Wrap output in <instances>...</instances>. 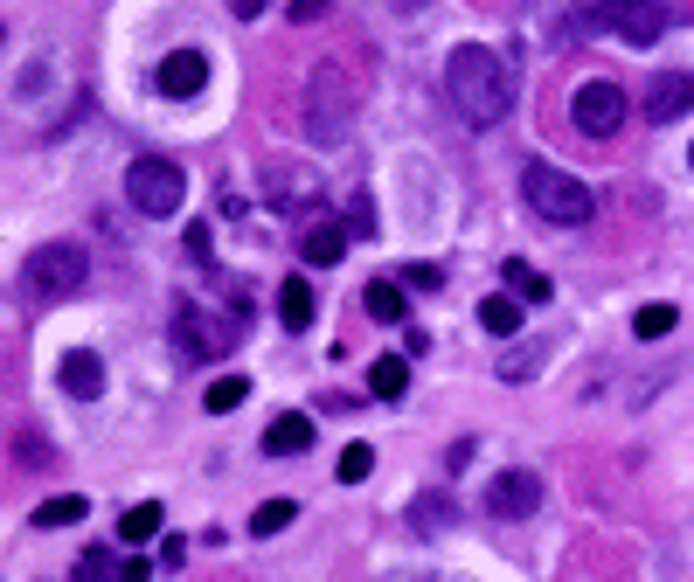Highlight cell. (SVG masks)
<instances>
[{
    "instance_id": "obj_1",
    "label": "cell",
    "mask_w": 694,
    "mask_h": 582,
    "mask_svg": "<svg viewBox=\"0 0 694 582\" xmlns=\"http://www.w3.org/2000/svg\"><path fill=\"white\" fill-rule=\"evenodd\" d=\"M445 91H452L466 125H500L514 112V76L494 49H479V42H458L445 56Z\"/></svg>"
},
{
    "instance_id": "obj_2",
    "label": "cell",
    "mask_w": 694,
    "mask_h": 582,
    "mask_svg": "<svg viewBox=\"0 0 694 582\" xmlns=\"http://www.w3.org/2000/svg\"><path fill=\"white\" fill-rule=\"evenodd\" d=\"M354 104H362V84L341 56H320L305 70V139L313 146H341L354 125Z\"/></svg>"
},
{
    "instance_id": "obj_3",
    "label": "cell",
    "mask_w": 694,
    "mask_h": 582,
    "mask_svg": "<svg viewBox=\"0 0 694 582\" xmlns=\"http://www.w3.org/2000/svg\"><path fill=\"white\" fill-rule=\"evenodd\" d=\"M521 195H528L535 216L556 222V229H583L590 208H598V195H590L577 174H562V167H549V160H535V167L521 174Z\"/></svg>"
},
{
    "instance_id": "obj_4",
    "label": "cell",
    "mask_w": 694,
    "mask_h": 582,
    "mask_svg": "<svg viewBox=\"0 0 694 582\" xmlns=\"http://www.w3.org/2000/svg\"><path fill=\"white\" fill-rule=\"evenodd\" d=\"M84 278H91V257H84V243H70V236H56V243H35L29 263H21V284H29L35 299H70Z\"/></svg>"
},
{
    "instance_id": "obj_5",
    "label": "cell",
    "mask_w": 694,
    "mask_h": 582,
    "mask_svg": "<svg viewBox=\"0 0 694 582\" xmlns=\"http://www.w3.org/2000/svg\"><path fill=\"white\" fill-rule=\"evenodd\" d=\"M125 201L139 208V216H182V201H188V174L160 160V153H139L133 167H125Z\"/></svg>"
},
{
    "instance_id": "obj_6",
    "label": "cell",
    "mask_w": 694,
    "mask_h": 582,
    "mask_svg": "<svg viewBox=\"0 0 694 582\" xmlns=\"http://www.w3.org/2000/svg\"><path fill=\"white\" fill-rule=\"evenodd\" d=\"M577 29H604V35H625L632 49H646L666 35V8L660 0H590L577 14Z\"/></svg>"
},
{
    "instance_id": "obj_7",
    "label": "cell",
    "mask_w": 694,
    "mask_h": 582,
    "mask_svg": "<svg viewBox=\"0 0 694 582\" xmlns=\"http://www.w3.org/2000/svg\"><path fill=\"white\" fill-rule=\"evenodd\" d=\"M229 340H237V326L229 320H209L201 305H174V354H182V367H201V361H222Z\"/></svg>"
},
{
    "instance_id": "obj_8",
    "label": "cell",
    "mask_w": 694,
    "mask_h": 582,
    "mask_svg": "<svg viewBox=\"0 0 694 582\" xmlns=\"http://www.w3.org/2000/svg\"><path fill=\"white\" fill-rule=\"evenodd\" d=\"M570 118L583 125V139H611V132L625 125V91L604 84V76H590V84L577 91V104H570Z\"/></svg>"
},
{
    "instance_id": "obj_9",
    "label": "cell",
    "mask_w": 694,
    "mask_h": 582,
    "mask_svg": "<svg viewBox=\"0 0 694 582\" xmlns=\"http://www.w3.org/2000/svg\"><path fill=\"white\" fill-rule=\"evenodd\" d=\"M535 507H542V479H535V471H500L494 486H486V513L494 520H528Z\"/></svg>"
},
{
    "instance_id": "obj_10",
    "label": "cell",
    "mask_w": 694,
    "mask_h": 582,
    "mask_svg": "<svg viewBox=\"0 0 694 582\" xmlns=\"http://www.w3.org/2000/svg\"><path fill=\"white\" fill-rule=\"evenodd\" d=\"M694 112V70H660L653 84H646V118L653 125H674Z\"/></svg>"
},
{
    "instance_id": "obj_11",
    "label": "cell",
    "mask_w": 694,
    "mask_h": 582,
    "mask_svg": "<svg viewBox=\"0 0 694 582\" xmlns=\"http://www.w3.org/2000/svg\"><path fill=\"white\" fill-rule=\"evenodd\" d=\"M201 84H209L201 49H174V56H160V70H153V91H160V97H195Z\"/></svg>"
},
{
    "instance_id": "obj_12",
    "label": "cell",
    "mask_w": 694,
    "mask_h": 582,
    "mask_svg": "<svg viewBox=\"0 0 694 582\" xmlns=\"http://www.w3.org/2000/svg\"><path fill=\"white\" fill-rule=\"evenodd\" d=\"M56 382H63L70 403H97V395H105V361H97L91 347H70L63 367H56Z\"/></svg>"
},
{
    "instance_id": "obj_13",
    "label": "cell",
    "mask_w": 694,
    "mask_h": 582,
    "mask_svg": "<svg viewBox=\"0 0 694 582\" xmlns=\"http://www.w3.org/2000/svg\"><path fill=\"white\" fill-rule=\"evenodd\" d=\"M299 451H313V416H299V409L271 416L265 423V458H299Z\"/></svg>"
},
{
    "instance_id": "obj_14",
    "label": "cell",
    "mask_w": 694,
    "mask_h": 582,
    "mask_svg": "<svg viewBox=\"0 0 694 582\" xmlns=\"http://www.w3.org/2000/svg\"><path fill=\"white\" fill-rule=\"evenodd\" d=\"M348 236H354L348 222H313V229L299 236V257L313 263V271H327V263H341V257H348Z\"/></svg>"
},
{
    "instance_id": "obj_15",
    "label": "cell",
    "mask_w": 694,
    "mask_h": 582,
    "mask_svg": "<svg viewBox=\"0 0 694 582\" xmlns=\"http://www.w3.org/2000/svg\"><path fill=\"white\" fill-rule=\"evenodd\" d=\"M362 305H369V320H382V326H403V312H410V284H403V278H369Z\"/></svg>"
},
{
    "instance_id": "obj_16",
    "label": "cell",
    "mask_w": 694,
    "mask_h": 582,
    "mask_svg": "<svg viewBox=\"0 0 694 582\" xmlns=\"http://www.w3.org/2000/svg\"><path fill=\"white\" fill-rule=\"evenodd\" d=\"M403 388H410V361L403 354H382L369 367V395H375V403H403Z\"/></svg>"
},
{
    "instance_id": "obj_17",
    "label": "cell",
    "mask_w": 694,
    "mask_h": 582,
    "mask_svg": "<svg viewBox=\"0 0 694 582\" xmlns=\"http://www.w3.org/2000/svg\"><path fill=\"white\" fill-rule=\"evenodd\" d=\"M521 305H528V299H514V291H494V299L479 305V326H486V333H500V340H507V333H521Z\"/></svg>"
},
{
    "instance_id": "obj_18",
    "label": "cell",
    "mask_w": 694,
    "mask_h": 582,
    "mask_svg": "<svg viewBox=\"0 0 694 582\" xmlns=\"http://www.w3.org/2000/svg\"><path fill=\"white\" fill-rule=\"evenodd\" d=\"M500 278L514 284V299H528V305H549V291H556V284L535 271V263H521V257H507V271H500Z\"/></svg>"
},
{
    "instance_id": "obj_19",
    "label": "cell",
    "mask_w": 694,
    "mask_h": 582,
    "mask_svg": "<svg viewBox=\"0 0 694 582\" xmlns=\"http://www.w3.org/2000/svg\"><path fill=\"white\" fill-rule=\"evenodd\" d=\"M118 541H125V548L160 541V507H125V513H118Z\"/></svg>"
},
{
    "instance_id": "obj_20",
    "label": "cell",
    "mask_w": 694,
    "mask_h": 582,
    "mask_svg": "<svg viewBox=\"0 0 694 582\" xmlns=\"http://www.w3.org/2000/svg\"><path fill=\"white\" fill-rule=\"evenodd\" d=\"M278 320H286L292 333H299V326H313V284H305V278H292L286 291H278Z\"/></svg>"
},
{
    "instance_id": "obj_21",
    "label": "cell",
    "mask_w": 694,
    "mask_h": 582,
    "mask_svg": "<svg viewBox=\"0 0 694 582\" xmlns=\"http://www.w3.org/2000/svg\"><path fill=\"white\" fill-rule=\"evenodd\" d=\"M244 403H250V382L244 375H216L209 395H201V409H209V416H229V409H244Z\"/></svg>"
},
{
    "instance_id": "obj_22",
    "label": "cell",
    "mask_w": 694,
    "mask_h": 582,
    "mask_svg": "<svg viewBox=\"0 0 694 582\" xmlns=\"http://www.w3.org/2000/svg\"><path fill=\"white\" fill-rule=\"evenodd\" d=\"M410 527H417V534H445V527H452V499H445V492H417Z\"/></svg>"
},
{
    "instance_id": "obj_23",
    "label": "cell",
    "mask_w": 694,
    "mask_h": 582,
    "mask_svg": "<svg viewBox=\"0 0 694 582\" xmlns=\"http://www.w3.org/2000/svg\"><path fill=\"white\" fill-rule=\"evenodd\" d=\"M91 513V499H76V492H56V499H42L35 507V527H76Z\"/></svg>"
},
{
    "instance_id": "obj_24",
    "label": "cell",
    "mask_w": 694,
    "mask_h": 582,
    "mask_svg": "<svg viewBox=\"0 0 694 582\" xmlns=\"http://www.w3.org/2000/svg\"><path fill=\"white\" fill-rule=\"evenodd\" d=\"M292 513H299V507H292V499H265V507H257V513H250V534H257V541H271V534H286V527H292Z\"/></svg>"
},
{
    "instance_id": "obj_25",
    "label": "cell",
    "mask_w": 694,
    "mask_h": 582,
    "mask_svg": "<svg viewBox=\"0 0 694 582\" xmlns=\"http://www.w3.org/2000/svg\"><path fill=\"white\" fill-rule=\"evenodd\" d=\"M369 471H375V451H369V444H348V451L333 458V479H341V486H362Z\"/></svg>"
},
{
    "instance_id": "obj_26",
    "label": "cell",
    "mask_w": 694,
    "mask_h": 582,
    "mask_svg": "<svg viewBox=\"0 0 694 582\" xmlns=\"http://www.w3.org/2000/svg\"><path fill=\"white\" fill-rule=\"evenodd\" d=\"M674 326H681V312H674V305H639V320H632L639 340H666Z\"/></svg>"
},
{
    "instance_id": "obj_27",
    "label": "cell",
    "mask_w": 694,
    "mask_h": 582,
    "mask_svg": "<svg viewBox=\"0 0 694 582\" xmlns=\"http://www.w3.org/2000/svg\"><path fill=\"white\" fill-rule=\"evenodd\" d=\"M76 582H118V569H112V548H91V554H84V569H76Z\"/></svg>"
},
{
    "instance_id": "obj_28",
    "label": "cell",
    "mask_w": 694,
    "mask_h": 582,
    "mask_svg": "<svg viewBox=\"0 0 694 582\" xmlns=\"http://www.w3.org/2000/svg\"><path fill=\"white\" fill-rule=\"evenodd\" d=\"M403 284L410 291H438V263H403Z\"/></svg>"
},
{
    "instance_id": "obj_29",
    "label": "cell",
    "mask_w": 694,
    "mask_h": 582,
    "mask_svg": "<svg viewBox=\"0 0 694 582\" xmlns=\"http://www.w3.org/2000/svg\"><path fill=\"white\" fill-rule=\"evenodd\" d=\"M182 562H188V541L167 534V541H160V569H182Z\"/></svg>"
},
{
    "instance_id": "obj_30",
    "label": "cell",
    "mask_w": 694,
    "mask_h": 582,
    "mask_svg": "<svg viewBox=\"0 0 694 582\" xmlns=\"http://www.w3.org/2000/svg\"><path fill=\"white\" fill-rule=\"evenodd\" d=\"M14 451H21V465H49V444H42V437H21Z\"/></svg>"
},
{
    "instance_id": "obj_31",
    "label": "cell",
    "mask_w": 694,
    "mask_h": 582,
    "mask_svg": "<svg viewBox=\"0 0 694 582\" xmlns=\"http://www.w3.org/2000/svg\"><path fill=\"white\" fill-rule=\"evenodd\" d=\"M500 375H507V382H514V375H535V354H507V361H500Z\"/></svg>"
},
{
    "instance_id": "obj_32",
    "label": "cell",
    "mask_w": 694,
    "mask_h": 582,
    "mask_svg": "<svg viewBox=\"0 0 694 582\" xmlns=\"http://www.w3.org/2000/svg\"><path fill=\"white\" fill-rule=\"evenodd\" d=\"M286 14H292V21H320V14H327V0H292Z\"/></svg>"
},
{
    "instance_id": "obj_33",
    "label": "cell",
    "mask_w": 694,
    "mask_h": 582,
    "mask_svg": "<svg viewBox=\"0 0 694 582\" xmlns=\"http://www.w3.org/2000/svg\"><path fill=\"white\" fill-rule=\"evenodd\" d=\"M229 14H237V21H250V14H265V0H229Z\"/></svg>"
},
{
    "instance_id": "obj_34",
    "label": "cell",
    "mask_w": 694,
    "mask_h": 582,
    "mask_svg": "<svg viewBox=\"0 0 694 582\" xmlns=\"http://www.w3.org/2000/svg\"><path fill=\"white\" fill-rule=\"evenodd\" d=\"M118 582H146V562H125V569H118Z\"/></svg>"
},
{
    "instance_id": "obj_35",
    "label": "cell",
    "mask_w": 694,
    "mask_h": 582,
    "mask_svg": "<svg viewBox=\"0 0 694 582\" xmlns=\"http://www.w3.org/2000/svg\"><path fill=\"white\" fill-rule=\"evenodd\" d=\"M687 160H694V146H687Z\"/></svg>"
}]
</instances>
